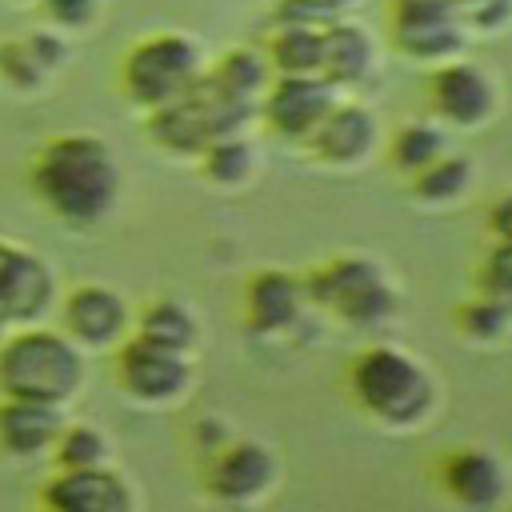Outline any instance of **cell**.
I'll list each match as a JSON object with an SVG mask.
<instances>
[{"mask_svg":"<svg viewBox=\"0 0 512 512\" xmlns=\"http://www.w3.org/2000/svg\"><path fill=\"white\" fill-rule=\"evenodd\" d=\"M44 504L52 512H136V496L120 472L100 468H60V476L44 488Z\"/></svg>","mask_w":512,"mask_h":512,"instance_id":"cell-15","label":"cell"},{"mask_svg":"<svg viewBox=\"0 0 512 512\" xmlns=\"http://www.w3.org/2000/svg\"><path fill=\"white\" fill-rule=\"evenodd\" d=\"M444 488L468 512H496L512 492V472L492 448H460L444 464Z\"/></svg>","mask_w":512,"mask_h":512,"instance_id":"cell-17","label":"cell"},{"mask_svg":"<svg viewBox=\"0 0 512 512\" xmlns=\"http://www.w3.org/2000/svg\"><path fill=\"white\" fill-rule=\"evenodd\" d=\"M208 80L216 88H224L228 96L260 108V100H264L268 84L276 80V72L268 64V52L264 48H248L244 44V48H228L216 64H208Z\"/></svg>","mask_w":512,"mask_h":512,"instance_id":"cell-21","label":"cell"},{"mask_svg":"<svg viewBox=\"0 0 512 512\" xmlns=\"http://www.w3.org/2000/svg\"><path fill=\"white\" fill-rule=\"evenodd\" d=\"M64 328H68V340L80 348H112L128 336L132 312L120 292L104 284H84L64 304Z\"/></svg>","mask_w":512,"mask_h":512,"instance_id":"cell-16","label":"cell"},{"mask_svg":"<svg viewBox=\"0 0 512 512\" xmlns=\"http://www.w3.org/2000/svg\"><path fill=\"white\" fill-rule=\"evenodd\" d=\"M36 188L64 220L92 224L112 212L120 196V168L104 140L60 136L44 148L36 164Z\"/></svg>","mask_w":512,"mask_h":512,"instance_id":"cell-1","label":"cell"},{"mask_svg":"<svg viewBox=\"0 0 512 512\" xmlns=\"http://www.w3.org/2000/svg\"><path fill=\"white\" fill-rule=\"evenodd\" d=\"M332 12L320 0H276L272 24H328Z\"/></svg>","mask_w":512,"mask_h":512,"instance_id":"cell-30","label":"cell"},{"mask_svg":"<svg viewBox=\"0 0 512 512\" xmlns=\"http://www.w3.org/2000/svg\"><path fill=\"white\" fill-rule=\"evenodd\" d=\"M244 308H248V328L256 336L284 340L304 324L312 304H308L300 276H292L284 268H268V272L252 276V284L244 292Z\"/></svg>","mask_w":512,"mask_h":512,"instance_id":"cell-14","label":"cell"},{"mask_svg":"<svg viewBox=\"0 0 512 512\" xmlns=\"http://www.w3.org/2000/svg\"><path fill=\"white\" fill-rule=\"evenodd\" d=\"M304 148L324 168H364L384 148V124L368 100L340 96L320 120V128L304 140Z\"/></svg>","mask_w":512,"mask_h":512,"instance_id":"cell-9","label":"cell"},{"mask_svg":"<svg viewBox=\"0 0 512 512\" xmlns=\"http://www.w3.org/2000/svg\"><path fill=\"white\" fill-rule=\"evenodd\" d=\"M480 280H484V292L488 296H500V300L512 304V244L508 240H496V248L484 260Z\"/></svg>","mask_w":512,"mask_h":512,"instance_id":"cell-29","label":"cell"},{"mask_svg":"<svg viewBox=\"0 0 512 512\" xmlns=\"http://www.w3.org/2000/svg\"><path fill=\"white\" fill-rule=\"evenodd\" d=\"M448 152H452V128H444L436 116H428V120H404L392 132V140H388V160L408 180L416 172H424L428 164H436L440 156H448Z\"/></svg>","mask_w":512,"mask_h":512,"instance_id":"cell-22","label":"cell"},{"mask_svg":"<svg viewBox=\"0 0 512 512\" xmlns=\"http://www.w3.org/2000/svg\"><path fill=\"white\" fill-rule=\"evenodd\" d=\"M0 60H4V72H8L16 84H24V88H28V84H36V80L44 76V64L32 56V48H28V44H24V48H4V52H0Z\"/></svg>","mask_w":512,"mask_h":512,"instance_id":"cell-31","label":"cell"},{"mask_svg":"<svg viewBox=\"0 0 512 512\" xmlns=\"http://www.w3.org/2000/svg\"><path fill=\"white\" fill-rule=\"evenodd\" d=\"M468 32H484V36H496L512 24V0H456Z\"/></svg>","mask_w":512,"mask_h":512,"instance_id":"cell-28","label":"cell"},{"mask_svg":"<svg viewBox=\"0 0 512 512\" xmlns=\"http://www.w3.org/2000/svg\"><path fill=\"white\" fill-rule=\"evenodd\" d=\"M52 272L24 248H0V320H40L52 304Z\"/></svg>","mask_w":512,"mask_h":512,"instance_id":"cell-18","label":"cell"},{"mask_svg":"<svg viewBox=\"0 0 512 512\" xmlns=\"http://www.w3.org/2000/svg\"><path fill=\"white\" fill-rule=\"evenodd\" d=\"M204 52L184 32H156L140 40L124 60V88L140 108H160L188 92L204 76Z\"/></svg>","mask_w":512,"mask_h":512,"instance_id":"cell-6","label":"cell"},{"mask_svg":"<svg viewBox=\"0 0 512 512\" xmlns=\"http://www.w3.org/2000/svg\"><path fill=\"white\" fill-rule=\"evenodd\" d=\"M52 448H56L60 468H100V464H108V440L92 424L60 428V436H56Z\"/></svg>","mask_w":512,"mask_h":512,"instance_id":"cell-27","label":"cell"},{"mask_svg":"<svg viewBox=\"0 0 512 512\" xmlns=\"http://www.w3.org/2000/svg\"><path fill=\"white\" fill-rule=\"evenodd\" d=\"M252 120H256V108L236 100V96H228L224 88H216L208 80V68H204V76L188 92H180L176 100L152 108L148 132L168 152L200 156L212 140H220L228 132H244Z\"/></svg>","mask_w":512,"mask_h":512,"instance_id":"cell-5","label":"cell"},{"mask_svg":"<svg viewBox=\"0 0 512 512\" xmlns=\"http://www.w3.org/2000/svg\"><path fill=\"white\" fill-rule=\"evenodd\" d=\"M268 64L276 76H320L324 24H272Z\"/></svg>","mask_w":512,"mask_h":512,"instance_id":"cell-24","label":"cell"},{"mask_svg":"<svg viewBox=\"0 0 512 512\" xmlns=\"http://www.w3.org/2000/svg\"><path fill=\"white\" fill-rule=\"evenodd\" d=\"M200 164H204V176L216 184V188H228V192H240L248 188L260 168H264V152L260 144L244 132H228L220 140H212L204 152H200Z\"/></svg>","mask_w":512,"mask_h":512,"instance_id":"cell-20","label":"cell"},{"mask_svg":"<svg viewBox=\"0 0 512 512\" xmlns=\"http://www.w3.org/2000/svg\"><path fill=\"white\" fill-rule=\"evenodd\" d=\"M0 324H4V320H0Z\"/></svg>","mask_w":512,"mask_h":512,"instance_id":"cell-36","label":"cell"},{"mask_svg":"<svg viewBox=\"0 0 512 512\" xmlns=\"http://www.w3.org/2000/svg\"><path fill=\"white\" fill-rule=\"evenodd\" d=\"M48 512H52V508H48Z\"/></svg>","mask_w":512,"mask_h":512,"instance_id":"cell-35","label":"cell"},{"mask_svg":"<svg viewBox=\"0 0 512 512\" xmlns=\"http://www.w3.org/2000/svg\"><path fill=\"white\" fill-rule=\"evenodd\" d=\"M308 304L352 324V328H380L400 312V288L392 280V272L364 256H336L328 264H320L308 280H304Z\"/></svg>","mask_w":512,"mask_h":512,"instance_id":"cell-4","label":"cell"},{"mask_svg":"<svg viewBox=\"0 0 512 512\" xmlns=\"http://www.w3.org/2000/svg\"><path fill=\"white\" fill-rule=\"evenodd\" d=\"M136 336H144V340H152L160 348L192 352L196 336H200V324H196V312L184 300H156L136 320Z\"/></svg>","mask_w":512,"mask_h":512,"instance_id":"cell-25","label":"cell"},{"mask_svg":"<svg viewBox=\"0 0 512 512\" xmlns=\"http://www.w3.org/2000/svg\"><path fill=\"white\" fill-rule=\"evenodd\" d=\"M388 40L404 60L440 68L468 48V24L456 0H392Z\"/></svg>","mask_w":512,"mask_h":512,"instance_id":"cell-7","label":"cell"},{"mask_svg":"<svg viewBox=\"0 0 512 512\" xmlns=\"http://www.w3.org/2000/svg\"><path fill=\"white\" fill-rule=\"evenodd\" d=\"M276 476H280V460H276V452L268 444H260V440H232V444L220 448V456L212 464L208 492L224 508L252 512L276 488Z\"/></svg>","mask_w":512,"mask_h":512,"instance_id":"cell-12","label":"cell"},{"mask_svg":"<svg viewBox=\"0 0 512 512\" xmlns=\"http://www.w3.org/2000/svg\"><path fill=\"white\" fill-rule=\"evenodd\" d=\"M64 420L56 404H36V400H12L4 396L0 404V448L12 456H40L44 448L56 444Z\"/></svg>","mask_w":512,"mask_h":512,"instance_id":"cell-19","label":"cell"},{"mask_svg":"<svg viewBox=\"0 0 512 512\" xmlns=\"http://www.w3.org/2000/svg\"><path fill=\"white\" fill-rule=\"evenodd\" d=\"M48 4V12L60 20V24H88L92 20V12H96V0H44Z\"/></svg>","mask_w":512,"mask_h":512,"instance_id":"cell-32","label":"cell"},{"mask_svg":"<svg viewBox=\"0 0 512 512\" xmlns=\"http://www.w3.org/2000/svg\"><path fill=\"white\" fill-rule=\"evenodd\" d=\"M340 100V92L324 80V76H276L256 108V116L284 140L304 144L320 120L328 116V108Z\"/></svg>","mask_w":512,"mask_h":512,"instance_id":"cell-11","label":"cell"},{"mask_svg":"<svg viewBox=\"0 0 512 512\" xmlns=\"http://www.w3.org/2000/svg\"><path fill=\"white\" fill-rule=\"evenodd\" d=\"M352 392L360 408L384 428L408 432L436 412V376L400 344H372L352 364Z\"/></svg>","mask_w":512,"mask_h":512,"instance_id":"cell-2","label":"cell"},{"mask_svg":"<svg viewBox=\"0 0 512 512\" xmlns=\"http://www.w3.org/2000/svg\"><path fill=\"white\" fill-rule=\"evenodd\" d=\"M116 372L124 392L136 396L140 404H172L192 384V352L160 348L144 336H132L120 344Z\"/></svg>","mask_w":512,"mask_h":512,"instance_id":"cell-10","label":"cell"},{"mask_svg":"<svg viewBox=\"0 0 512 512\" xmlns=\"http://www.w3.org/2000/svg\"><path fill=\"white\" fill-rule=\"evenodd\" d=\"M460 332L472 344H500L512 336V304L500 296H480L472 304L460 308Z\"/></svg>","mask_w":512,"mask_h":512,"instance_id":"cell-26","label":"cell"},{"mask_svg":"<svg viewBox=\"0 0 512 512\" xmlns=\"http://www.w3.org/2000/svg\"><path fill=\"white\" fill-rule=\"evenodd\" d=\"M428 100H432V116L444 128L476 132V128L496 120V112H500V84H496V76L484 64H476L468 56H456V60L432 68Z\"/></svg>","mask_w":512,"mask_h":512,"instance_id":"cell-8","label":"cell"},{"mask_svg":"<svg viewBox=\"0 0 512 512\" xmlns=\"http://www.w3.org/2000/svg\"><path fill=\"white\" fill-rule=\"evenodd\" d=\"M480 172L472 164V156L464 152H448L436 164H428L424 172L412 176V200L428 204V208H456L472 196Z\"/></svg>","mask_w":512,"mask_h":512,"instance_id":"cell-23","label":"cell"},{"mask_svg":"<svg viewBox=\"0 0 512 512\" xmlns=\"http://www.w3.org/2000/svg\"><path fill=\"white\" fill-rule=\"evenodd\" d=\"M84 384V356L60 332L28 328L0 348V388L12 400L64 408Z\"/></svg>","mask_w":512,"mask_h":512,"instance_id":"cell-3","label":"cell"},{"mask_svg":"<svg viewBox=\"0 0 512 512\" xmlns=\"http://www.w3.org/2000/svg\"><path fill=\"white\" fill-rule=\"evenodd\" d=\"M320 4H324L332 16H352V12H356V8H364L368 0H320Z\"/></svg>","mask_w":512,"mask_h":512,"instance_id":"cell-34","label":"cell"},{"mask_svg":"<svg viewBox=\"0 0 512 512\" xmlns=\"http://www.w3.org/2000/svg\"><path fill=\"white\" fill-rule=\"evenodd\" d=\"M380 72V36L352 16H332L324 24V60L320 76L340 96H360Z\"/></svg>","mask_w":512,"mask_h":512,"instance_id":"cell-13","label":"cell"},{"mask_svg":"<svg viewBox=\"0 0 512 512\" xmlns=\"http://www.w3.org/2000/svg\"><path fill=\"white\" fill-rule=\"evenodd\" d=\"M488 224H492L496 240H508V244H512V192H504V196L492 204V212H488Z\"/></svg>","mask_w":512,"mask_h":512,"instance_id":"cell-33","label":"cell"}]
</instances>
